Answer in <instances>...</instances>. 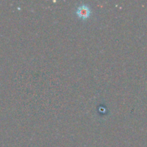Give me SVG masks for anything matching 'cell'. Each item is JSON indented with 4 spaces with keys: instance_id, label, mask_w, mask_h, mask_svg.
<instances>
[{
    "instance_id": "6da1fadb",
    "label": "cell",
    "mask_w": 147,
    "mask_h": 147,
    "mask_svg": "<svg viewBox=\"0 0 147 147\" xmlns=\"http://www.w3.org/2000/svg\"><path fill=\"white\" fill-rule=\"evenodd\" d=\"M76 14L79 18L82 19V20H86V19L88 18L90 14V7L86 4L78 6L76 9Z\"/></svg>"
}]
</instances>
